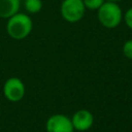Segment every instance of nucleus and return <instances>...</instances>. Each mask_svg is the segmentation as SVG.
<instances>
[{
    "label": "nucleus",
    "mask_w": 132,
    "mask_h": 132,
    "mask_svg": "<svg viewBox=\"0 0 132 132\" xmlns=\"http://www.w3.org/2000/svg\"><path fill=\"white\" fill-rule=\"evenodd\" d=\"M33 29V22L29 14L18 12L7 19L6 32L8 36L14 40H23L27 38Z\"/></svg>",
    "instance_id": "1"
},
{
    "label": "nucleus",
    "mask_w": 132,
    "mask_h": 132,
    "mask_svg": "<svg viewBox=\"0 0 132 132\" xmlns=\"http://www.w3.org/2000/svg\"><path fill=\"white\" fill-rule=\"evenodd\" d=\"M123 13L119 3L105 1L97 9V19L104 28L114 29L122 23Z\"/></svg>",
    "instance_id": "2"
},
{
    "label": "nucleus",
    "mask_w": 132,
    "mask_h": 132,
    "mask_svg": "<svg viewBox=\"0 0 132 132\" xmlns=\"http://www.w3.org/2000/svg\"><path fill=\"white\" fill-rule=\"evenodd\" d=\"M86 12V7L82 0H63L60 6L61 16L67 23L79 22Z\"/></svg>",
    "instance_id": "3"
},
{
    "label": "nucleus",
    "mask_w": 132,
    "mask_h": 132,
    "mask_svg": "<svg viewBox=\"0 0 132 132\" xmlns=\"http://www.w3.org/2000/svg\"><path fill=\"white\" fill-rule=\"evenodd\" d=\"M3 95L10 102L21 101L26 94V87L23 80L16 76L7 78L3 85Z\"/></svg>",
    "instance_id": "4"
},
{
    "label": "nucleus",
    "mask_w": 132,
    "mask_h": 132,
    "mask_svg": "<svg viewBox=\"0 0 132 132\" xmlns=\"http://www.w3.org/2000/svg\"><path fill=\"white\" fill-rule=\"evenodd\" d=\"M46 132H74L71 119L62 113H55L45 122Z\"/></svg>",
    "instance_id": "5"
},
{
    "label": "nucleus",
    "mask_w": 132,
    "mask_h": 132,
    "mask_svg": "<svg viewBox=\"0 0 132 132\" xmlns=\"http://www.w3.org/2000/svg\"><path fill=\"white\" fill-rule=\"evenodd\" d=\"M94 114L89 109H78L71 117V123L74 131L86 132L92 128L94 125Z\"/></svg>",
    "instance_id": "6"
},
{
    "label": "nucleus",
    "mask_w": 132,
    "mask_h": 132,
    "mask_svg": "<svg viewBox=\"0 0 132 132\" xmlns=\"http://www.w3.org/2000/svg\"><path fill=\"white\" fill-rule=\"evenodd\" d=\"M21 8V0H0V18L9 19L18 13Z\"/></svg>",
    "instance_id": "7"
},
{
    "label": "nucleus",
    "mask_w": 132,
    "mask_h": 132,
    "mask_svg": "<svg viewBox=\"0 0 132 132\" xmlns=\"http://www.w3.org/2000/svg\"><path fill=\"white\" fill-rule=\"evenodd\" d=\"M24 6L27 12L34 14L41 10L42 8V1L41 0H25Z\"/></svg>",
    "instance_id": "8"
},
{
    "label": "nucleus",
    "mask_w": 132,
    "mask_h": 132,
    "mask_svg": "<svg viewBox=\"0 0 132 132\" xmlns=\"http://www.w3.org/2000/svg\"><path fill=\"white\" fill-rule=\"evenodd\" d=\"M106 0H82L86 9L97 10Z\"/></svg>",
    "instance_id": "9"
},
{
    "label": "nucleus",
    "mask_w": 132,
    "mask_h": 132,
    "mask_svg": "<svg viewBox=\"0 0 132 132\" xmlns=\"http://www.w3.org/2000/svg\"><path fill=\"white\" fill-rule=\"evenodd\" d=\"M123 55L129 59V60H132V39H129V40H126L123 44Z\"/></svg>",
    "instance_id": "10"
},
{
    "label": "nucleus",
    "mask_w": 132,
    "mask_h": 132,
    "mask_svg": "<svg viewBox=\"0 0 132 132\" xmlns=\"http://www.w3.org/2000/svg\"><path fill=\"white\" fill-rule=\"evenodd\" d=\"M123 21L126 24V26L132 30V7L128 8L124 13H123Z\"/></svg>",
    "instance_id": "11"
},
{
    "label": "nucleus",
    "mask_w": 132,
    "mask_h": 132,
    "mask_svg": "<svg viewBox=\"0 0 132 132\" xmlns=\"http://www.w3.org/2000/svg\"><path fill=\"white\" fill-rule=\"evenodd\" d=\"M106 1H111V2H116V3H119V2H121V1H123V0H106Z\"/></svg>",
    "instance_id": "12"
}]
</instances>
